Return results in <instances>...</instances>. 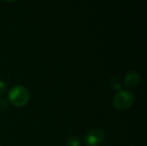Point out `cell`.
<instances>
[{"label": "cell", "mask_w": 147, "mask_h": 146, "mask_svg": "<svg viewBox=\"0 0 147 146\" xmlns=\"http://www.w3.org/2000/svg\"><path fill=\"white\" fill-rule=\"evenodd\" d=\"M9 102L15 107L22 108L28 104L30 100V94L27 88L22 85L12 87L8 93Z\"/></svg>", "instance_id": "1"}, {"label": "cell", "mask_w": 147, "mask_h": 146, "mask_svg": "<svg viewBox=\"0 0 147 146\" xmlns=\"http://www.w3.org/2000/svg\"><path fill=\"white\" fill-rule=\"evenodd\" d=\"M134 102V96L132 92L128 90H120L118 91L112 101L113 106L121 111L127 110L130 108Z\"/></svg>", "instance_id": "2"}, {"label": "cell", "mask_w": 147, "mask_h": 146, "mask_svg": "<svg viewBox=\"0 0 147 146\" xmlns=\"http://www.w3.org/2000/svg\"><path fill=\"white\" fill-rule=\"evenodd\" d=\"M105 139V133L102 129H93L88 132L84 138V143L86 146L101 145Z\"/></svg>", "instance_id": "3"}, {"label": "cell", "mask_w": 147, "mask_h": 146, "mask_svg": "<svg viewBox=\"0 0 147 146\" xmlns=\"http://www.w3.org/2000/svg\"><path fill=\"white\" fill-rule=\"evenodd\" d=\"M140 81V73L135 71H132L126 74L123 83L127 88H134L139 84Z\"/></svg>", "instance_id": "4"}, {"label": "cell", "mask_w": 147, "mask_h": 146, "mask_svg": "<svg viewBox=\"0 0 147 146\" xmlns=\"http://www.w3.org/2000/svg\"><path fill=\"white\" fill-rule=\"evenodd\" d=\"M109 84L111 88H113L115 90H121L122 89V83L119 77H112L109 80Z\"/></svg>", "instance_id": "5"}, {"label": "cell", "mask_w": 147, "mask_h": 146, "mask_svg": "<svg viewBox=\"0 0 147 146\" xmlns=\"http://www.w3.org/2000/svg\"><path fill=\"white\" fill-rule=\"evenodd\" d=\"M66 146H80L81 145V140L77 136H70L67 138L65 141Z\"/></svg>", "instance_id": "6"}, {"label": "cell", "mask_w": 147, "mask_h": 146, "mask_svg": "<svg viewBox=\"0 0 147 146\" xmlns=\"http://www.w3.org/2000/svg\"><path fill=\"white\" fill-rule=\"evenodd\" d=\"M8 107V101L3 98V97H1L0 98V112L2 111H4Z\"/></svg>", "instance_id": "7"}, {"label": "cell", "mask_w": 147, "mask_h": 146, "mask_svg": "<svg viewBox=\"0 0 147 146\" xmlns=\"http://www.w3.org/2000/svg\"><path fill=\"white\" fill-rule=\"evenodd\" d=\"M6 84H5V83L3 81V80H1L0 79V96H3L4 93H5V91H6Z\"/></svg>", "instance_id": "8"}, {"label": "cell", "mask_w": 147, "mask_h": 146, "mask_svg": "<svg viewBox=\"0 0 147 146\" xmlns=\"http://www.w3.org/2000/svg\"><path fill=\"white\" fill-rule=\"evenodd\" d=\"M4 1H7V2H13V1H15V0H4Z\"/></svg>", "instance_id": "9"}]
</instances>
